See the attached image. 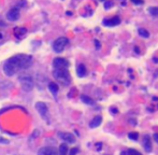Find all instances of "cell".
<instances>
[{
	"label": "cell",
	"mask_w": 158,
	"mask_h": 155,
	"mask_svg": "<svg viewBox=\"0 0 158 155\" xmlns=\"http://www.w3.org/2000/svg\"><path fill=\"white\" fill-rule=\"evenodd\" d=\"M32 64V57L30 55L19 54L14 55L13 57L9 58L3 65V72L7 77H12L16 72L23 69H27L31 66Z\"/></svg>",
	"instance_id": "6da1fadb"
},
{
	"label": "cell",
	"mask_w": 158,
	"mask_h": 155,
	"mask_svg": "<svg viewBox=\"0 0 158 155\" xmlns=\"http://www.w3.org/2000/svg\"><path fill=\"white\" fill-rule=\"evenodd\" d=\"M53 75L56 80L64 85H68L71 82V77L67 68H55L53 70Z\"/></svg>",
	"instance_id": "7a4b0ae2"
},
{
	"label": "cell",
	"mask_w": 158,
	"mask_h": 155,
	"mask_svg": "<svg viewBox=\"0 0 158 155\" xmlns=\"http://www.w3.org/2000/svg\"><path fill=\"white\" fill-rule=\"evenodd\" d=\"M69 40L66 37H59L53 42V50L56 53H61L62 51L66 49V46L68 45Z\"/></svg>",
	"instance_id": "3957f363"
},
{
	"label": "cell",
	"mask_w": 158,
	"mask_h": 155,
	"mask_svg": "<svg viewBox=\"0 0 158 155\" xmlns=\"http://www.w3.org/2000/svg\"><path fill=\"white\" fill-rule=\"evenodd\" d=\"M19 83L22 85V88L24 89L25 92H30L34 86V83L32 78L30 75H21L19 78Z\"/></svg>",
	"instance_id": "277c9868"
},
{
	"label": "cell",
	"mask_w": 158,
	"mask_h": 155,
	"mask_svg": "<svg viewBox=\"0 0 158 155\" xmlns=\"http://www.w3.org/2000/svg\"><path fill=\"white\" fill-rule=\"evenodd\" d=\"M36 110L39 112L40 115L43 117V119H46L48 121V108L47 106L45 105L44 103H41V101H38L36 103Z\"/></svg>",
	"instance_id": "5b68a950"
},
{
	"label": "cell",
	"mask_w": 158,
	"mask_h": 155,
	"mask_svg": "<svg viewBox=\"0 0 158 155\" xmlns=\"http://www.w3.org/2000/svg\"><path fill=\"white\" fill-rule=\"evenodd\" d=\"M102 24L107 27H115L121 24V18L118 16H114L112 18H104L102 21Z\"/></svg>",
	"instance_id": "8992f818"
},
{
	"label": "cell",
	"mask_w": 158,
	"mask_h": 155,
	"mask_svg": "<svg viewBox=\"0 0 158 155\" xmlns=\"http://www.w3.org/2000/svg\"><path fill=\"white\" fill-rule=\"evenodd\" d=\"M53 67L54 68H68L69 62L66 58H61V57H57L53 60Z\"/></svg>",
	"instance_id": "52a82bcc"
},
{
	"label": "cell",
	"mask_w": 158,
	"mask_h": 155,
	"mask_svg": "<svg viewBox=\"0 0 158 155\" xmlns=\"http://www.w3.org/2000/svg\"><path fill=\"white\" fill-rule=\"evenodd\" d=\"M7 18L10 22H16L19 18V9L17 8H12L7 13Z\"/></svg>",
	"instance_id": "ba28073f"
},
{
	"label": "cell",
	"mask_w": 158,
	"mask_h": 155,
	"mask_svg": "<svg viewBox=\"0 0 158 155\" xmlns=\"http://www.w3.org/2000/svg\"><path fill=\"white\" fill-rule=\"evenodd\" d=\"M38 155H58L57 151L53 146H43L39 150Z\"/></svg>",
	"instance_id": "9c48e42d"
},
{
	"label": "cell",
	"mask_w": 158,
	"mask_h": 155,
	"mask_svg": "<svg viewBox=\"0 0 158 155\" xmlns=\"http://www.w3.org/2000/svg\"><path fill=\"white\" fill-rule=\"evenodd\" d=\"M58 135H59L62 140H65L68 143H74L75 142V137L72 134H70V132H59Z\"/></svg>",
	"instance_id": "30bf717a"
},
{
	"label": "cell",
	"mask_w": 158,
	"mask_h": 155,
	"mask_svg": "<svg viewBox=\"0 0 158 155\" xmlns=\"http://www.w3.org/2000/svg\"><path fill=\"white\" fill-rule=\"evenodd\" d=\"M13 31L15 37H17L19 39H23L26 36V34H27V29L25 27H15Z\"/></svg>",
	"instance_id": "8fae6325"
},
{
	"label": "cell",
	"mask_w": 158,
	"mask_h": 155,
	"mask_svg": "<svg viewBox=\"0 0 158 155\" xmlns=\"http://www.w3.org/2000/svg\"><path fill=\"white\" fill-rule=\"evenodd\" d=\"M143 148H144V150L146 152H151L152 151V141L149 136H145L143 138Z\"/></svg>",
	"instance_id": "7c38bea8"
},
{
	"label": "cell",
	"mask_w": 158,
	"mask_h": 155,
	"mask_svg": "<svg viewBox=\"0 0 158 155\" xmlns=\"http://www.w3.org/2000/svg\"><path fill=\"white\" fill-rule=\"evenodd\" d=\"M101 122H102V117H101L100 115L95 116L94 119H93L92 121H90V128H96V127H98V126L101 124Z\"/></svg>",
	"instance_id": "4fadbf2b"
},
{
	"label": "cell",
	"mask_w": 158,
	"mask_h": 155,
	"mask_svg": "<svg viewBox=\"0 0 158 155\" xmlns=\"http://www.w3.org/2000/svg\"><path fill=\"white\" fill-rule=\"evenodd\" d=\"M76 73H78V75H79L80 78L85 77V75L87 74V69H86V67H85L83 64H80V65L78 66V69H76Z\"/></svg>",
	"instance_id": "5bb4252c"
},
{
	"label": "cell",
	"mask_w": 158,
	"mask_h": 155,
	"mask_svg": "<svg viewBox=\"0 0 158 155\" xmlns=\"http://www.w3.org/2000/svg\"><path fill=\"white\" fill-rule=\"evenodd\" d=\"M48 89H50L51 93H52L53 95L56 97V96H57V93H58V89H59V87H58V85L56 84V83L51 82L50 84H48Z\"/></svg>",
	"instance_id": "9a60e30c"
},
{
	"label": "cell",
	"mask_w": 158,
	"mask_h": 155,
	"mask_svg": "<svg viewBox=\"0 0 158 155\" xmlns=\"http://www.w3.org/2000/svg\"><path fill=\"white\" fill-rule=\"evenodd\" d=\"M81 100H82L83 103H85V105H88V106H94L95 105V100H94V99H92L90 97H88V96H86V95H82V96H81Z\"/></svg>",
	"instance_id": "2e32d148"
},
{
	"label": "cell",
	"mask_w": 158,
	"mask_h": 155,
	"mask_svg": "<svg viewBox=\"0 0 158 155\" xmlns=\"http://www.w3.org/2000/svg\"><path fill=\"white\" fill-rule=\"evenodd\" d=\"M58 155H68V146L66 143H62L59 146Z\"/></svg>",
	"instance_id": "e0dca14e"
},
{
	"label": "cell",
	"mask_w": 158,
	"mask_h": 155,
	"mask_svg": "<svg viewBox=\"0 0 158 155\" xmlns=\"http://www.w3.org/2000/svg\"><path fill=\"white\" fill-rule=\"evenodd\" d=\"M149 13L151 14V15L155 16V17H158V7L149 8Z\"/></svg>",
	"instance_id": "ac0fdd59"
},
{
	"label": "cell",
	"mask_w": 158,
	"mask_h": 155,
	"mask_svg": "<svg viewBox=\"0 0 158 155\" xmlns=\"http://www.w3.org/2000/svg\"><path fill=\"white\" fill-rule=\"evenodd\" d=\"M139 34L141 37H143V38H149V32L147 31L146 29H144V28H139Z\"/></svg>",
	"instance_id": "d6986e66"
},
{
	"label": "cell",
	"mask_w": 158,
	"mask_h": 155,
	"mask_svg": "<svg viewBox=\"0 0 158 155\" xmlns=\"http://www.w3.org/2000/svg\"><path fill=\"white\" fill-rule=\"evenodd\" d=\"M127 155H142L139 151L135 150V149H128L127 151Z\"/></svg>",
	"instance_id": "ffe728a7"
},
{
	"label": "cell",
	"mask_w": 158,
	"mask_h": 155,
	"mask_svg": "<svg viewBox=\"0 0 158 155\" xmlns=\"http://www.w3.org/2000/svg\"><path fill=\"white\" fill-rule=\"evenodd\" d=\"M128 137L130 138L131 140H138V138H139V134H138V132H129Z\"/></svg>",
	"instance_id": "44dd1931"
},
{
	"label": "cell",
	"mask_w": 158,
	"mask_h": 155,
	"mask_svg": "<svg viewBox=\"0 0 158 155\" xmlns=\"http://www.w3.org/2000/svg\"><path fill=\"white\" fill-rule=\"evenodd\" d=\"M79 152V149L78 148H74L72 149V150H70V152H69V155H76Z\"/></svg>",
	"instance_id": "7402d4cb"
},
{
	"label": "cell",
	"mask_w": 158,
	"mask_h": 155,
	"mask_svg": "<svg viewBox=\"0 0 158 155\" xmlns=\"http://www.w3.org/2000/svg\"><path fill=\"white\" fill-rule=\"evenodd\" d=\"M24 5H26V1H25V0H19V2H17V9L24 7Z\"/></svg>",
	"instance_id": "603a6c76"
},
{
	"label": "cell",
	"mask_w": 158,
	"mask_h": 155,
	"mask_svg": "<svg viewBox=\"0 0 158 155\" xmlns=\"http://www.w3.org/2000/svg\"><path fill=\"white\" fill-rule=\"evenodd\" d=\"M0 143L8 144V143H10V141L8 139H5V138H3V137H1V136H0Z\"/></svg>",
	"instance_id": "cb8c5ba5"
},
{
	"label": "cell",
	"mask_w": 158,
	"mask_h": 155,
	"mask_svg": "<svg viewBox=\"0 0 158 155\" xmlns=\"http://www.w3.org/2000/svg\"><path fill=\"white\" fill-rule=\"evenodd\" d=\"M131 2L135 3V5H143L144 0H131Z\"/></svg>",
	"instance_id": "d4e9b609"
},
{
	"label": "cell",
	"mask_w": 158,
	"mask_h": 155,
	"mask_svg": "<svg viewBox=\"0 0 158 155\" xmlns=\"http://www.w3.org/2000/svg\"><path fill=\"white\" fill-rule=\"evenodd\" d=\"M112 5H113V2H105V3H104V7H105V9H108V8L112 7Z\"/></svg>",
	"instance_id": "484cf974"
},
{
	"label": "cell",
	"mask_w": 158,
	"mask_h": 155,
	"mask_svg": "<svg viewBox=\"0 0 158 155\" xmlns=\"http://www.w3.org/2000/svg\"><path fill=\"white\" fill-rule=\"evenodd\" d=\"M153 137H154V139H155V141L158 143V134H154Z\"/></svg>",
	"instance_id": "4316f807"
},
{
	"label": "cell",
	"mask_w": 158,
	"mask_h": 155,
	"mask_svg": "<svg viewBox=\"0 0 158 155\" xmlns=\"http://www.w3.org/2000/svg\"><path fill=\"white\" fill-rule=\"evenodd\" d=\"M95 43H96V48H97V49L100 48V45H99V41H98V40H95Z\"/></svg>",
	"instance_id": "83f0119b"
},
{
	"label": "cell",
	"mask_w": 158,
	"mask_h": 155,
	"mask_svg": "<svg viewBox=\"0 0 158 155\" xmlns=\"http://www.w3.org/2000/svg\"><path fill=\"white\" fill-rule=\"evenodd\" d=\"M154 63H156V64H158V58H154Z\"/></svg>",
	"instance_id": "f1b7e54d"
},
{
	"label": "cell",
	"mask_w": 158,
	"mask_h": 155,
	"mask_svg": "<svg viewBox=\"0 0 158 155\" xmlns=\"http://www.w3.org/2000/svg\"><path fill=\"white\" fill-rule=\"evenodd\" d=\"M1 38H2V34H0V39H1Z\"/></svg>",
	"instance_id": "f546056e"
},
{
	"label": "cell",
	"mask_w": 158,
	"mask_h": 155,
	"mask_svg": "<svg viewBox=\"0 0 158 155\" xmlns=\"http://www.w3.org/2000/svg\"><path fill=\"white\" fill-rule=\"evenodd\" d=\"M100 1H105V0H100Z\"/></svg>",
	"instance_id": "4dcf8cb0"
}]
</instances>
